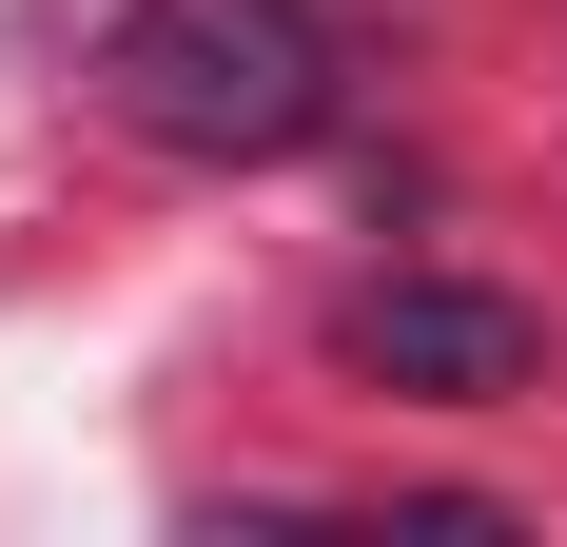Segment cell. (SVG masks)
Returning <instances> with one entry per match:
<instances>
[{"label":"cell","instance_id":"1","mask_svg":"<svg viewBox=\"0 0 567 547\" xmlns=\"http://www.w3.org/2000/svg\"><path fill=\"white\" fill-rule=\"evenodd\" d=\"M117 99H137V137H176V157H293V137L333 117V59H313V20H275V0H117Z\"/></svg>","mask_w":567,"mask_h":547},{"label":"cell","instance_id":"2","mask_svg":"<svg viewBox=\"0 0 567 547\" xmlns=\"http://www.w3.org/2000/svg\"><path fill=\"white\" fill-rule=\"evenodd\" d=\"M352 372L431 391V411H489V391L528 372V313L470 293V274H392V293H352Z\"/></svg>","mask_w":567,"mask_h":547}]
</instances>
